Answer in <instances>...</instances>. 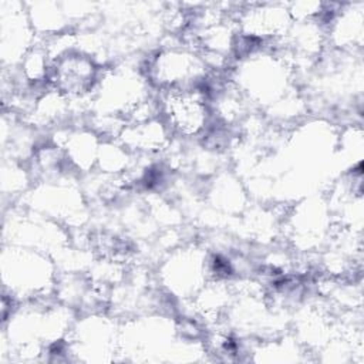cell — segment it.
Masks as SVG:
<instances>
[{
	"instance_id": "5b68a950",
	"label": "cell",
	"mask_w": 364,
	"mask_h": 364,
	"mask_svg": "<svg viewBox=\"0 0 364 364\" xmlns=\"http://www.w3.org/2000/svg\"><path fill=\"white\" fill-rule=\"evenodd\" d=\"M208 280V257L195 246L176 249L161 267V282L168 291L191 301Z\"/></svg>"
},
{
	"instance_id": "277c9868",
	"label": "cell",
	"mask_w": 364,
	"mask_h": 364,
	"mask_svg": "<svg viewBox=\"0 0 364 364\" xmlns=\"http://www.w3.org/2000/svg\"><path fill=\"white\" fill-rule=\"evenodd\" d=\"M102 70L91 54L73 47L51 58L47 85L71 102L91 100Z\"/></svg>"
},
{
	"instance_id": "8992f818",
	"label": "cell",
	"mask_w": 364,
	"mask_h": 364,
	"mask_svg": "<svg viewBox=\"0 0 364 364\" xmlns=\"http://www.w3.org/2000/svg\"><path fill=\"white\" fill-rule=\"evenodd\" d=\"M0 9L3 68H17L38 37L30 23L26 4L1 1Z\"/></svg>"
},
{
	"instance_id": "6da1fadb",
	"label": "cell",
	"mask_w": 364,
	"mask_h": 364,
	"mask_svg": "<svg viewBox=\"0 0 364 364\" xmlns=\"http://www.w3.org/2000/svg\"><path fill=\"white\" fill-rule=\"evenodd\" d=\"M1 280L4 294L20 303L47 299L55 290L57 273L46 252L3 245Z\"/></svg>"
},
{
	"instance_id": "52a82bcc",
	"label": "cell",
	"mask_w": 364,
	"mask_h": 364,
	"mask_svg": "<svg viewBox=\"0 0 364 364\" xmlns=\"http://www.w3.org/2000/svg\"><path fill=\"white\" fill-rule=\"evenodd\" d=\"M289 230L297 246H318L324 236L331 235V210L321 200H304L293 209Z\"/></svg>"
},
{
	"instance_id": "3957f363",
	"label": "cell",
	"mask_w": 364,
	"mask_h": 364,
	"mask_svg": "<svg viewBox=\"0 0 364 364\" xmlns=\"http://www.w3.org/2000/svg\"><path fill=\"white\" fill-rule=\"evenodd\" d=\"M208 97L206 85L159 92V112L172 135L198 138L210 129L213 112Z\"/></svg>"
},
{
	"instance_id": "7a4b0ae2",
	"label": "cell",
	"mask_w": 364,
	"mask_h": 364,
	"mask_svg": "<svg viewBox=\"0 0 364 364\" xmlns=\"http://www.w3.org/2000/svg\"><path fill=\"white\" fill-rule=\"evenodd\" d=\"M144 75L159 92L206 85L210 71L203 55L191 44L165 46L149 57Z\"/></svg>"
}]
</instances>
